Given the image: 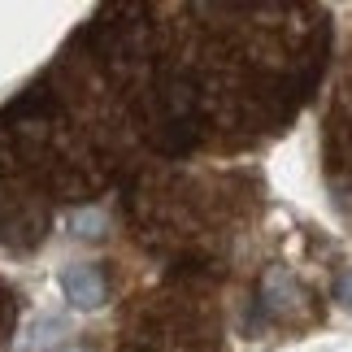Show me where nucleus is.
I'll list each match as a JSON object with an SVG mask.
<instances>
[{"mask_svg":"<svg viewBox=\"0 0 352 352\" xmlns=\"http://www.w3.org/2000/svg\"><path fill=\"white\" fill-rule=\"evenodd\" d=\"M322 0H96L0 104V248L157 170L278 140L327 83Z\"/></svg>","mask_w":352,"mask_h":352,"instance_id":"1","label":"nucleus"},{"mask_svg":"<svg viewBox=\"0 0 352 352\" xmlns=\"http://www.w3.org/2000/svg\"><path fill=\"white\" fill-rule=\"evenodd\" d=\"M322 170H327L335 209L352 226V57L335 78L331 109H327V122H322Z\"/></svg>","mask_w":352,"mask_h":352,"instance_id":"2","label":"nucleus"},{"mask_svg":"<svg viewBox=\"0 0 352 352\" xmlns=\"http://www.w3.org/2000/svg\"><path fill=\"white\" fill-rule=\"evenodd\" d=\"M61 292L78 309H96L113 292V270L104 261H74V265L61 270Z\"/></svg>","mask_w":352,"mask_h":352,"instance_id":"3","label":"nucleus"},{"mask_svg":"<svg viewBox=\"0 0 352 352\" xmlns=\"http://www.w3.org/2000/svg\"><path fill=\"white\" fill-rule=\"evenodd\" d=\"M22 292L0 274V352H18V335H22Z\"/></svg>","mask_w":352,"mask_h":352,"instance_id":"4","label":"nucleus"},{"mask_svg":"<svg viewBox=\"0 0 352 352\" xmlns=\"http://www.w3.org/2000/svg\"><path fill=\"white\" fill-rule=\"evenodd\" d=\"M335 296H340V300L352 309V270H348V274H340V287H335Z\"/></svg>","mask_w":352,"mask_h":352,"instance_id":"5","label":"nucleus"}]
</instances>
